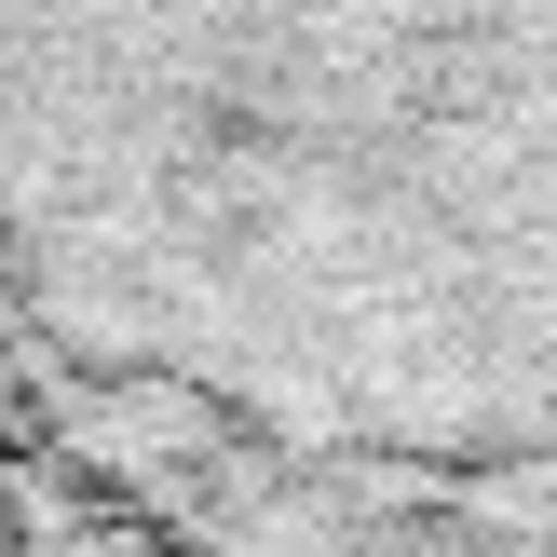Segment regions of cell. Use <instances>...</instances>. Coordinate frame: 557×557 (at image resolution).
I'll list each match as a JSON object with an SVG mask.
<instances>
[{
    "instance_id": "cell-1",
    "label": "cell",
    "mask_w": 557,
    "mask_h": 557,
    "mask_svg": "<svg viewBox=\"0 0 557 557\" xmlns=\"http://www.w3.org/2000/svg\"><path fill=\"white\" fill-rule=\"evenodd\" d=\"M0 286L286 462H557V0H0Z\"/></svg>"
}]
</instances>
